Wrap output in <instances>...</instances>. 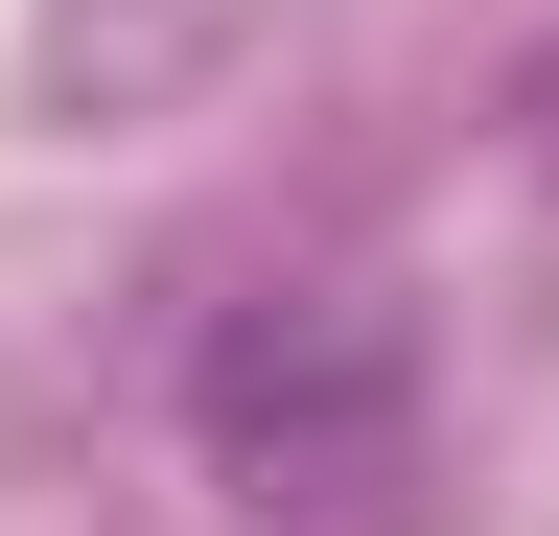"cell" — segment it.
I'll return each mask as SVG.
<instances>
[{
  "label": "cell",
  "mask_w": 559,
  "mask_h": 536,
  "mask_svg": "<svg viewBox=\"0 0 559 536\" xmlns=\"http://www.w3.org/2000/svg\"><path fill=\"white\" fill-rule=\"evenodd\" d=\"M396 396H419V350H396L373 281H257L187 350V443L234 466V490H349V466L396 443Z\"/></svg>",
  "instance_id": "cell-1"
},
{
  "label": "cell",
  "mask_w": 559,
  "mask_h": 536,
  "mask_svg": "<svg viewBox=\"0 0 559 536\" xmlns=\"http://www.w3.org/2000/svg\"><path fill=\"white\" fill-rule=\"evenodd\" d=\"M513 117H536V187H559V47H536V94H513Z\"/></svg>",
  "instance_id": "cell-2"
}]
</instances>
